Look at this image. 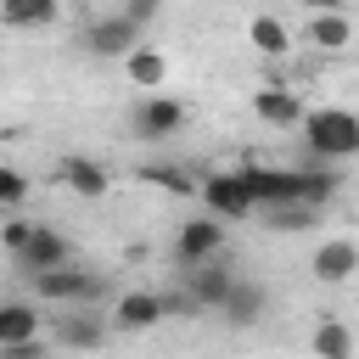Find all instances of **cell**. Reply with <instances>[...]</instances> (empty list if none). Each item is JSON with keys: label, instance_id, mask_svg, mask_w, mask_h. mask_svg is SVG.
<instances>
[{"label": "cell", "instance_id": "obj_6", "mask_svg": "<svg viewBox=\"0 0 359 359\" xmlns=\"http://www.w3.org/2000/svg\"><path fill=\"white\" fill-rule=\"evenodd\" d=\"M202 202H208V219H247L252 213V202H247V191H241V180H236V168H224V174H208L202 185Z\"/></svg>", "mask_w": 359, "mask_h": 359}, {"label": "cell", "instance_id": "obj_18", "mask_svg": "<svg viewBox=\"0 0 359 359\" xmlns=\"http://www.w3.org/2000/svg\"><path fill=\"white\" fill-rule=\"evenodd\" d=\"M0 22L6 28H45V22H56V0H6Z\"/></svg>", "mask_w": 359, "mask_h": 359}, {"label": "cell", "instance_id": "obj_23", "mask_svg": "<svg viewBox=\"0 0 359 359\" xmlns=\"http://www.w3.org/2000/svg\"><path fill=\"white\" fill-rule=\"evenodd\" d=\"M22 196H28V174L11 168V163H0V208H11V202H22Z\"/></svg>", "mask_w": 359, "mask_h": 359}, {"label": "cell", "instance_id": "obj_24", "mask_svg": "<svg viewBox=\"0 0 359 359\" xmlns=\"http://www.w3.org/2000/svg\"><path fill=\"white\" fill-rule=\"evenodd\" d=\"M28 230H34V219H6V224H0V241H6V252H17V247L28 241Z\"/></svg>", "mask_w": 359, "mask_h": 359}, {"label": "cell", "instance_id": "obj_7", "mask_svg": "<svg viewBox=\"0 0 359 359\" xmlns=\"http://www.w3.org/2000/svg\"><path fill=\"white\" fill-rule=\"evenodd\" d=\"M11 258H17V269H28V275H45V269H62L73 252H67V241H62L50 224H34V230H28V241H22Z\"/></svg>", "mask_w": 359, "mask_h": 359}, {"label": "cell", "instance_id": "obj_17", "mask_svg": "<svg viewBox=\"0 0 359 359\" xmlns=\"http://www.w3.org/2000/svg\"><path fill=\"white\" fill-rule=\"evenodd\" d=\"M123 67H129V79H135V90H163V79H168V56L163 50H151V45H135L129 56H123Z\"/></svg>", "mask_w": 359, "mask_h": 359}, {"label": "cell", "instance_id": "obj_2", "mask_svg": "<svg viewBox=\"0 0 359 359\" xmlns=\"http://www.w3.org/2000/svg\"><path fill=\"white\" fill-rule=\"evenodd\" d=\"M28 280H34V292H39L45 303H62V309H79V303H95V297H101V275L73 269V264L45 269V275H28Z\"/></svg>", "mask_w": 359, "mask_h": 359}, {"label": "cell", "instance_id": "obj_15", "mask_svg": "<svg viewBox=\"0 0 359 359\" xmlns=\"http://www.w3.org/2000/svg\"><path fill=\"white\" fill-rule=\"evenodd\" d=\"M252 112H258L264 123H280V129H286V123H303V101H297L286 84L258 90V95H252Z\"/></svg>", "mask_w": 359, "mask_h": 359}, {"label": "cell", "instance_id": "obj_14", "mask_svg": "<svg viewBox=\"0 0 359 359\" xmlns=\"http://www.w3.org/2000/svg\"><path fill=\"white\" fill-rule=\"evenodd\" d=\"M39 342V309L34 303H0V348Z\"/></svg>", "mask_w": 359, "mask_h": 359}, {"label": "cell", "instance_id": "obj_12", "mask_svg": "<svg viewBox=\"0 0 359 359\" xmlns=\"http://www.w3.org/2000/svg\"><path fill=\"white\" fill-rule=\"evenodd\" d=\"M56 180H62L73 196H101V191L112 185V174H107L95 157H62V163H56Z\"/></svg>", "mask_w": 359, "mask_h": 359}, {"label": "cell", "instance_id": "obj_10", "mask_svg": "<svg viewBox=\"0 0 359 359\" xmlns=\"http://www.w3.org/2000/svg\"><path fill=\"white\" fill-rule=\"evenodd\" d=\"M219 314H224V325H258V320L269 314V292H264L258 280H241V275H236V286L224 292Z\"/></svg>", "mask_w": 359, "mask_h": 359}, {"label": "cell", "instance_id": "obj_11", "mask_svg": "<svg viewBox=\"0 0 359 359\" xmlns=\"http://www.w3.org/2000/svg\"><path fill=\"white\" fill-rule=\"evenodd\" d=\"M157 320H163V297L157 292H123L112 303V325L118 331H151Z\"/></svg>", "mask_w": 359, "mask_h": 359}, {"label": "cell", "instance_id": "obj_13", "mask_svg": "<svg viewBox=\"0 0 359 359\" xmlns=\"http://www.w3.org/2000/svg\"><path fill=\"white\" fill-rule=\"evenodd\" d=\"M309 45H320V50H342V45H353V17L337 11V6H320V11L309 17Z\"/></svg>", "mask_w": 359, "mask_h": 359}, {"label": "cell", "instance_id": "obj_20", "mask_svg": "<svg viewBox=\"0 0 359 359\" xmlns=\"http://www.w3.org/2000/svg\"><path fill=\"white\" fill-rule=\"evenodd\" d=\"M314 359H353V331L342 320H320L314 325Z\"/></svg>", "mask_w": 359, "mask_h": 359}, {"label": "cell", "instance_id": "obj_16", "mask_svg": "<svg viewBox=\"0 0 359 359\" xmlns=\"http://www.w3.org/2000/svg\"><path fill=\"white\" fill-rule=\"evenodd\" d=\"M56 342H62V348H79V353H95V348L107 342V325H101L95 314H62V320H56Z\"/></svg>", "mask_w": 359, "mask_h": 359}, {"label": "cell", "instance_id": "obj_21", "mask_svg": "<svg viewBox=\"0 0 359 359\" xmlns=\"http://www.w3.org/2000/svg\"><path fill=\"white\" fill-rule=\"evenodd\" d=\"M140 180H151V185H163V191H196V185H191V174H185L180 163H146V168H140Z\"/></svg>", "mask_w": 359, "mask_h": 359}, {"label": "cell", "instance_id": "obj_1", "mask_svg": "<svg viewBox=\"0 0 359 359\" xmlns=\"http://www.w3.org/2000/svg\"><path fill=\"white\" fill-rule=\"evenodd\" d=\"M303 146H309V168L348 163L359 151V118L348 107H314V112H303Z\"/></svg>", "mask_w": 359, "mask_h": 359}, {"label": "cell", "instance_id": "obj_25", "mask_svg": "<svg viewBox=\"0 0 359 359\" xmlns=\"http://www.w3.org/2000/svg\"><path fill=\"white\" fill-rule=\"evenodd\" d=\"M0 359H50V342H22V348H0Z\"/></svg>", "mask_w": 359, "mask_h": 359}, {"label": "cell", "instance_id": "obj_9", "mask_svg": "<svg viewBox=\"0 0 359 359\" xmlns=\"http://www.w3.org/2000/svg\"><path fill=\"white\" fill-rule=\"evenodd\" d=\"M230 286H236V269H230L224 258H213V264H202V269H185V297H191L196 309H219Z\"/></svg>", "mask_w": 359, "mask_h": 359}, {"label": "cell", "instance_id": "obj_4", "mask_svg": "<svg viewBox=\"0 0 359 359\" xmlns=\"http://www.w3.org/2000/svg\"><path fill=\"white\" fill-rule=\"evenodd\" d=\"M135 45H140V22L123 17V11L90 17V28H84V50H90V56H129Z\"/></svg>", "mask_w": 359, "mask_h": 359}, {"label": "cell", "instance_id": "obj_19", "mask_svg": "<svg viewBox=\"0 0 359 359\" xmlns=\"http://www.w3.org/2000/svg\"><path fill=\"white\" fill-rule=\"evenodd\" d=\"M247 39H252L264 56H286V50H292V34H286V22H280V17H269V11L247 22Z\"/></svg>", "mask_w": 359, "mask_h": 359}, {"label": "cell", "instance_id": "obj_22", "mask_svg": "<svg viewBox=\"0 0 359 359\" xmlns=\"http://www.w3.org/2000/svg\"><path fill=\"white\" fill-rule=\"evenodd\" d=\"M264 219H269V230H309V224H314L320 213H314V208H297V202H292V208H269Z\"/></svg>", "mask_w": 359, "mask_h": 359}, {"label": "cell", "instance_id": "obj_8", "mask_svg": "<svg viewBox=\"0 0 359 359\" xmlns=\"http://www.w3.org/2000/svg\"><path fill=\"white\" fill-rule=\"evenodd\" d=\"M353 269H359V247H353L348 236H331V241L314 247V280H325V286H348Z\"/></svg>", "mask_w": 359, "mask_h": 359}, {"label": "cell", "instance_id": "obj_3", "mask_svg": "<svg viewBox=\"0 0 359 359\" xmlns=\"http://www.w3.org/2000/svg\"><path fill=\"white\" fill-rule=\"evenodd\" d=\"M174 258H180L185 269H202V264L224 258V224H219V219H208V213L185 219V224H180V236H174Z\"/></svg>", "mask_w": 359, "mask_h": 359}, {"label": "cell", "instance_id": "obj_5", "mask_svg": "<svg viewBox=\"0 0 359 359\" xmlns=\"http://www.w3.org/2000/svg\"><path fill=\"white\" fill-rule=\"evenodd\" d=\"M185 129V107L174 101V95H146V101H135V135L140 140H168V135H180Z\"/></svg>", "mask_w": 359, "mask_h": 359}]
</instances>
